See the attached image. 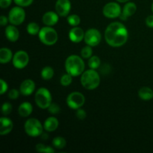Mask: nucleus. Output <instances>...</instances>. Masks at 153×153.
Masks as SVG:
<instances>
[{
	"instance_id": "f257e3e1",
	"label": "nucleus",
	"mask_w": 153,
	"mask_h": 153,
	"mask_svg": "<svg viewBox=\"0 0 153 153\" xmlns=\"http://www.w3.org/2000/svg\"><path fill=\"white\" fill-rule=\"evenodd\" d=\"M128 32L123 23L114 22L109 24L105 31V39L109 46L120 47L127 42Z\"/></svg>"
},
{
	"instance_id": "f03ea898",
	"label": "nucleus",
	"mask_w": 153,
	"mask_h": 153,
	"mask_svg": "<svg viewBox=\"0 0 153 153\" xmlns=\"http://www.w3.org/2000/svg\"><path fill=\"white\" fill-rule=\"evenodd\" d=\"M85 62L81 57L76 55H70L66 59L65 69L67 73L72 76H80L85 72Z\"/></svg>"
},
{
	"instance_id": "7ed1b4c3",
	"label": "nucleus",
	"mask_w": 153,
	"mask_h": 153,
	"mask_svg": "<svg viewBox=\"0 0 153 153\" xmlns=\"http://www.w3.org/2000/svg\"><path fill=\"white\" fill-rule=\"evenodd\" d=\"M82 85L87 90H94L99 87L100 84V76L95 70H86L81 76Z\"/></svg>"
},
{
	"instance_id": "20e7f679",
	"label": "nucleus",
	"mask_w": 153,
	"mask_h": 153,
	"mask_svg": "<svg viewBox=\"0 0 153 153\" xmlns=\"http://www.w3.org/2000/svg\"><path fill=\"white\" fill-rule=\"evenodd\" d=\"M38 37L40 41L46 46H52L56 43L58 39V33L51 26H45L40 28Z\"/></svg>"
},
{
	"instance_id": "39448f33",
	"label": "nucleus",
	"mask_w": 153,
	"mask_h": 153,
	"mask_svg": "<svg viewBox=\"0 0 153 153\" xmlns=\"http://www.w3.org/2000/svg\"><path fill=\"white\" fill-rule=\"evenodd\" d=\"M35 103L40 108L46 109L52 104V95L50 91L45 88H40L35 94Z\"/></svg>"
},
{
	"instance_id": "423d86ee",
	"label": "nucleus",
	"mask_w": 153,
	"mask_h": 153,
	"mask_svg": "<svg viewBox=\"0 0 153 153\" xmlns=\"http://www.w3.org/2000/svg\"><path fill=\"white\" fill-rule=\"evenodd\" d=\"M24 128H25L26 134L30 137H38V136L41 135L43 133V126H42L41 123L35 118H30V119L27 120L25 126H24Z\"/></svg>"
},
{
	"instance_id": "0eeeda50",
	"label": "nucleus",
	"mask_w": 153,
	"mask_h": 153,
	"mask_svg": "<svg viewBox=\"0 0 153 153\" xmlns=\"http://www.w3.org/2000/svg\"><path fill=\"white\" fill-rule=\"evenodd\" d=\"M85 102V97L82 93L75 91L68 95L67 98V104L70 108L77 110L84 105Z\"/></svg>"
},
{
	"instance_id": "6e6552de",
	"label": "nucleus",
	"mask_w": 153,
	"mask_h": 153,
	"mask_svg": "<svg viewBox=\"0 0 153 153\" xmlns=\"http://www.w3.org/2000/svg\"><path fill=\"white\" fill-rule=\"evenodd\" d=\"M25 19V12L20 6L13 7L8 13L9 22L13 25H19Z\"/></svg>"
},
{
	"instance_id": "1a4fd4ad",
	"label": "nucleus",
	"mask_w": 153,
	"mask_h": 153,
	"mask_svg": "<svg viewBox=\"0 0 153 153\" xmlns=\"http://www.w3.org/2000/svg\"><path fill=\"white\" fill-rule=\"evenodd\" d=\"M102 12L105 17L114 19V18L119 17L120 15L122 13V9L118 3L111 1V2L107 3L104 6Z\"/></svg>"
},
{
	"instance_id": "9d476101",
	"label": "nucleus",
	"mask_w": 153,
	"mask_h": 153,
	"mask_svg": "<svg viewBox=\"0 0 153 153\" xmlns=\"http://www.w3.org/2000/svg\"><path fill=\"white\" fill-rule=\"evenodd\" d=\"M84 40L87 45L91 46H98L102 40L101 33L96 28H91L85 32Z\"/></svg>"
},
{
	"instance_id": "9b49d317",
	"label": "nucleus",
	"mask_w": 153,
	"mask_h": 153,
	"mask_svg": "<svg viewBox=\"0 0 153 153\" xmlns=\"http://www.w3.org/2000/svg\"><path fill=\"white\" fill-rule=\"evenodd\" d=\"M13 65L16 69H23L29 62V56L25 51L19 50L14 54L13 57Z\"/></svg>"
},
{
	"instance_id": "f8f14e48",
	"label": "nucleus",
	"mask_w": 153,
	"mask_h": 153,
	"mask_svg": "<svg viewBox=\"0 0 153 153\" xmlns=\"http://www.w3.org/2000/svg\"><path fill=\"white\" fill-rule=\"evenodd\" d=\"M71 9V3L70 0H57L55 4L56 13L60 16H67Z\"/></svg>"
},
{
	"instance_id": "ddd939ff",
	"label": "nucleus",
	"mask_w": 153,
	"mask_h": 153,
	"mask_svg": "<svg viewBox=\"0 0 153 153\" xmlns=\"http://www.w3.org/2000/svg\"><path fill=\"white\" fill-rule=\"evenodd\" d=\"M35 91V84L31 79H25L21 83L19 92L23 96H30Z\"/></svg>"
},
{
	"instance_id": "4468645a",
	"label": "nucleus",
	"mask_w": 153,
	"mask_h": 153,
	"mask_svg": "<svg viewBox=\"0 0 153 153\" xmlns=\"http://www.w3.org/2000/svg\"><path fill=\"white\" fill-rule=\"evenodd\" d=\"M85 32H84L82 28L78 26H75L74 28H71L69 32V38L73 43H80L85 38Z\"/></svg>"
},
{
	"instance_id": "2eb2a0df",
	"label": "nucleus",
	"mask_w": 153,
	"mask_h": 153,
	"mask_svg": "<svg viewBox=\"0 0 153 153\" xmlns=\"http://www.w3.org/2000/svg\"><path fill=\"white\" fill-rule=\"evenodd\" d=\"M59 19V15L53 11H48L43 14L42 21L47 26H52L57 24Z\"/></svg>"
},
{
	"instance_id": "dca6fc26",
	"label": "nucleus",
	"mask_w": 153,
	"mask_h": 153,
	"mask_svg": "<svg viewBox=\"0 0 153 153\" xmlns=\"http://www.w3.org/2000/svg\"><path fill=\"white\" fill-rule=\"evenodd\" d=\"M0 134L1 135H5L9 134L12 131L13 127V122L11 120L7 117H1L0 119Z\"/></svg>"
},
{
	"instance_id": "f3484780",
	"label": "nucleus",
	"mask_w": 153,
	"mask_h": 153,
	"mask_svg": "<svg viewBox=\"0 0 153 153\" xmlns=\"http://www.w3.org/2000/svg\"><path fill=\"white\" fill-rule=\"evenodd\" d=\"M5 36L7 38V40L10 42H16L19 39V31L18 28H16V25H10L7 26L5 28Z\"/></svg>"
},
{
	"instance_id": "a211bd4d",
	"label": "nucleus",
	"mask_w": 153,
	"mask_h": 153,
	"mask_svg": "<svg viewBox=\"0 0 153 153\" xmlns=\"http://www.w3.org/2000/svg\"><path fill=\"white\" fill-rule=\"evenodd\" d=\"M58 125H59V122H58V119L54 117H50L45 120L43 128L46 131L52 132L58 128Z\"/></svg>"
},
{
	"instance_id": "6ab92c4d",
	"label": "nucleus",
	"mask_w": 153,
	"mask_h": 153,
	"mask_svg": "<svg viewBox=\"0 0 153 153\" xmlns=\"http://www.w3.org/2000/svg\"><path fill=\"white\" fill-rule=\"evenodd\" d=\"M33 111L32 105L28 102H24L18 108V113L22 117L30 116Z\"/></svg>"
},
{
	"instance_id": "aec40b11",
	"label": "nucleus",
	"mask_w": 153,
	"mask_h": 153,
	"mask_svg": "<svg viewBox=\"0 0 153 153\" xmlns=\"http://www.w3.org/2000/svg\"><path fill=\"white\" fill-rule=\"evenodd\" d=\"M13 53L8 48H1L0 49V62L1 64H7L13 59Z\"/></svg>"
},
{
	"instance_id": "412c9836",
	"label": "nucleus",
	"mask_w": 153,
	"mask_h": 153,
	"mask_svg": "<svg viewBox=\"0 0 153 153\" xmlns=\"http://www.w3.org/2000/svg\"><path fill=\"white\" fill-rule=\"evenodd\" d=\"M138 96L141 100L149 101L153 98V91L149 87H143L139 90Z\"/></svg>"
},
{
	"instance_id": "4be33fe9",
	"label": "nucleus",
	"mask_w": 153,
	"mask_h": 153,
	"mask_svg": "<svg viewBox=\"0 0 153 153\" xmlns=\"http://www.w3.org/2000/svg\"><path fill=\"white\" fill-rule=\"evenodd\" d=\"M137 10V5L134 2H127L124 5L123 9L122 10V13L125 14L127 17L132 16L135 13Z\"/></svg>"
},
{
	"instance_id": "5701e85b",
	"label": "nucleus",
	"mask_w": 153,
	"mask_h": 153,
	"mask_svg": "<svg viewBox=\"0 0 153 153\" xmlns=\"http://www.w3.org/2000/svg\"><path fill=\"white\" fill-rule=\"evenodd\" d=\"M54 76V70L52 67H43V70H41V77L44 80H49L52 79Z\"/></svg>"
},
{
	"instance_id": "b1692460",
	"label": "nucleus",
	"mask_w": 153,
	"mask_h": 153,
	"mask_svg": "<svg viewBox=\"0 0 153 153\" xmlns=\"http://www.w3.org/2000/svg\"><path fill=\"white\" fill-rule=\"evenodd\" d=\"M26 29L27 32L29 34H31V35H36V34H38L40 31V26H39L38 24L33 22L28 24Z\"/></svg>"
},
{
	"instance_id": "393cba45",
	"label": "nucleus",
	"mask_w": 153,
	"mask_h": 153,
	"mask_svg": "<svg viewBox=\"0 0 153 153\" xmlns=\"http://www.w3.org/2000/svg\"><path fill=\"white\" fill-rule=\"evenodd\" d=\"M52 145L54 147L57 148V149H64L67 145V141L65 139L62 137H56L53 139L52 140Z\"/></svg>"
},
{
	"instance_id": "a878e982",
	"label": "nucleus",
	"mask_w": 153,
	"mask_h": 153,
	"mask_svg": "<svg viewBox=\"0 0 153 153\" xmlns=\"http://www.w3.org/2000/svg\"><path fill=\"white\" fill-rule=\"evenodd\" d=\"M101 65V61H100V58L98 56H91L89 58V61H88V66L91 69L93 70H96V69L99 68Z\"/></svg>"
},
{
	"instance_id": "bb28decb",
	"label": "nucleus",
	"mask_w": 153,
	"mask_h": 153,
	"mask_svg": "<svg viewBox=\"0 0 153 153\" xmlns=\"http://www.w3.org/2000/svg\"><path fill=\"white\" fill-rule=\"evenodd\" d=\"M36 150L40 153H53L55 152V149L52 146H46L43 143H38L35 146Z\"/></svg>"
},
{
	"instance_id": "cd10ccee",
	"label": "nucleus",
	"mask_w": 153,
	"mask_h": 153,
	"mask_svg": "<svg viewBox=\"0 0 153 153\" xmlns=\"http://www.w3.org/2000/svg\"><path fill=\"white\" fill-rule=\"evenodd\" d=\"M67 22L70 24L71 26H77L80 24L81 19L78 15L76 14H72L68 16L67 17Z\"/></svg>"
},
{
	"instance_id": "c85d7f7f",
	"label": "nucleus",
	"mask_w": 153,
	"mask_h": 153,
	"mask_svg": "<svg viewBox=\"0 0 153 153\" xmlns=\"http://www.w3.org/2000/svg\"><path fill=\"white\" fill-rule=\"evenodd\" d=\"M93 54V49H92V46H85L82 49V51H81V55H82V58H90L91 56H92Z\"/></svg>"
},
{
	"instance_id": "c756f323",
	"label": "nucleus",
	"mask_w": 153,
	"mask_h": 153,
	"mask_svg": "<svg viewBox=\"0 0 153 153\" xmlns=\"http://www.w3.org/2000/svg\"><path fill=\"white\" fill-rule=\"evenodd\" d=\"M60 82H61V85H63V86H69L72 83V82H73V76L67 73L66 74H64L61 76Z\"/></svg>"
},
{
	"instance_id": "7c9ffc66",
	"label": "nucleus",
	"mask_w": 153,
	"mask_h": 153,
	"mask_svg": "<svg viewBox=\"0 0 153 153\" xmlns=\"http://www.w3.org/2000/svg\"><path fill=\"white\" fill-rule=\"evenodd\" d=\"M48 110H49V113L52 114H58L61 112V108L59 107V105L57 103L52 102V104L48 108Z\"/></svg>"
},
{
	"instance_id": "2f4dec72",
	"label": "nucleus",
	"mask_w": 153,
	"mask_h": 153,
	"mask_svg": "<svg viewBox=\"0 0 153 153\" xmlns=\"http://www.w3.org/2000/svg\"><path fill=\"white\" fill-rule=\"evenodd\" d=\"M12 111V105L10 102H4L1 107V112L4 115H8Z\"/></svg>"
},
{
	"instance_id": "473e14b6",
	"label": "nucleus",
	"mask_w": 153,
	"mask_h": 153,
	"mask_svg": "<svg viewBox=\"0 0 153 153\" xmlns=\"http://www.w3.org/2000/svg\"><path fill=\"white\" fill-rule=\"evenodd\" d=\"M15 4L20 7H28L32 4L34 0H13Z\"/></svg>"
},
{
	"instance_id": "72a5a7b5",
	"label": "nucleus",
	"mask_w": 153,
	"mask_h": 153,
	"mask_svg": "<svg viewBox=\"0 0 153 153\" xmlns=\"http://www.w3.org/2000/svg\"><path fill=\"white\" fill-rule=\"evenodd\" d=\"M76 117H77L78 119L82 120H85V118H86L87 113H86V111L84 110V109H82L80 108L77 109V111H76Z\"/></svg>"
},
{
	"instance_id": "f704fd0d",
	"label": "nucleus",
	"mask_w": 153,
	"mask_h": 153,
	"mask_svg": "<svg viewBox=\"0 0 153 153\" xmlns=\"http://www.w3.org/2000/svg\"><path fill=\"white\" fill-rule=\"evenodd\" d=\"M19 93L16 89L10 90L8 93V97L10 100H16L19 97Z\"/></svg>"
},
{
	"instance_id": "c9c22d12",
	"label": "nucleus",
	"mask_w": 153,
	"mask_h": 153,
	"mask_svg": "<svg viewBox=\"0 0 153 153\" xmlns=\"http://www.w3.org/2000/svg\"><path fill=\"white\" fill-rule=\"evenodd\" d=\"M0 85H1V88H0V94L3 95L7 91L8 86H7V82L4 80H3V79H0Z\"/></svg>"
},
{
	"instance_id": "e433bc0d",
	"label": "nucleus",
	"mask_w": 153,
	"mask_h": 153,
	"mask_svg": "<svg viewBox=\"0 0 153 153\" xmlns=\"http://www.w3.org/2000/svg\"><path fill=\"white\" fill-rule=\"evenodd\" d=\"M12 0H0V7L1 8H7L11 4Z\"/></svg>"
},
{
	"instance_id": "4c0bfd02",
	"label": "nucleus",
	"mask_w": 153,
	"mask_h": 153,
	"mask_svg": "<svg viewBox=\"0 0 153 153\" xmlns=\"http://www.w3.org/2000/svg\"><path fill=\"white\" fill-rule=\"evenodd\" d=\"M146 24L149 28H153V15H149L146 17Z\"/></svg>"
},
{
	"instance_id": "58836bf2",
	"label": "nucleus",
	"mask_w": 153,
	"mask_h": 153,
	"mask_svg": "<svg viewBox=\"0 0 153 153\" xmlns=\"http://www.w3.org/2000/svg\"><path fill=\"white\" fill-rule=\"evenodd\" d=\"M8 22H9L8 18L6 17L5 16L1 15V16H0V25H1V26H4V25H6Z\"/></svg>"
},
{
	"instance_id": "ea45409f",
	"label": "nucleus",
	"mask_w": 153,
	"mask_h": 153,
	"mask_svg": "<svg viewBox=\"0 0 153 153\" xmlns=\"http://www.w3.org/2000/svg\"><path fill=\"white\" fill-rule=\"evenodd\" d=\"M41 137L43 139H46V138H48V135H47V134H45V133H42V134H41Z\"/></svg>"
},
{
	"instance_id": "a19ab883",
	"label": "nucleus",
	"mask_w": 153,
	"mask_h": 153,
	"mask_svg": "<svg viewBox=\"0 0 153 153\" xmlns=\"http://www.w3.org/2000/svg\"><path fill=\"white\" fill-rule=\"evenodd\" d=\"M117 1H119V2H121V3H124V2H127V1H128L129 0H117Z\"/></svg>"
},
{
	"instance_id": "79ce46f5",
	"label": "nucleus",
	"mask_w": 153,
	"mask_h": 153,
	"mask_svg": "<svg viewBox=\"0 0 153 153\" xmlns=\"http://www.w3.org/2000/svg\"><path fill=\"white\" fill-rule=\"evenodd\" d=\"M152 12H153V2H152Z\"/></svg>"
}]
</instances>
